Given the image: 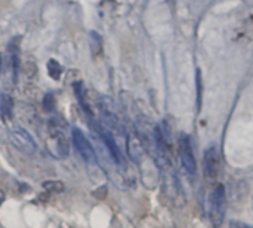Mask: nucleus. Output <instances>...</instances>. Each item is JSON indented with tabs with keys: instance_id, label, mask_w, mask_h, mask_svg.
Returning a JSON list of instances; mask_svg holds the SVG:
<instances>
[{
	"instance_id": "obj_1",
	"label": "nucleus",
	"mask_w": 253,
	"mask_h": 228,
	"mask_svg": "<svg viewBox=\"0 0 253 228\" xmlns=\"http://www.w3.org/2000/svg\"><path fill=\"white\" fill-rule=\"evenodd\" d=\"M225 207H226V195H225V186L216 185L211 195H210V219L214 227H219L225 216Z\"/></svg>"
},
{
	"instance_id": "obj_2",
	"label": "nucleus",
	"mask_w": 253,
	"mask_h": 228,
	"mask_svg": "<svg viewBox=\"0 0 253 228\" xmlns=\"http://www.w3.org/2000/svg\"><path fill=\"white\" fill-rule=\"evenodd\" d=\"M8 137H9V142H11L20 152H23V154L32 155V154H35L36 149H38L36 142H35V139L32 137V135H30L26 129L20 127V126L12 127V129L9 130Z\"/></svg>"
},
{
	"instance_id": "obj_3",
	"label": "nucleus",
	"mask_w": 253,
	"mask_h": 228,
	"mask_svg": "<svg viewBox=\"0 0 253 228\" xmlns=\"http://www.w3.org/2000/svg\"><path fill=\"white\" fill-rule=\"evenodd\" d=\"M72 140H73V145H75L76 151L85 160V163L95 164V161H97L95 151H94L91 142L86 139V136L84 135V132L81 129H78V127L72 129Z\"/></svg>"
},
{
	"instance_id": "obj_4",
	"label": "nucleus",
	"mask_w": 253,
	"mask_h": 228,
	"mask_svg": "<svg viewBox=\"0 0 253 228\" xmlns=\"http://www.w3.org/2000/svg\"><path fill=\"white\" fill-rule=\"evenodd\" d=\"M179 155L182 160V166L183 170L186 172V175L189 178L194 179V176L197 175V163H195V157H194V151H192V145L188 136H182L179 140Z\"/></svg>"
},
{
	"instance_id": "obj_5",
	"label": "nucleus",
	"mask_w": 253,
	"mask_h": 228,
	"mask_svg": "<svg viewBox=\"0 0 253 228\" xmlns=\"http://www.w3.org/2000/svg\"><path fill=\"white\" fill-rule=\"evenodd\" d=\"M219 152L217 148L214 145L209 146L204 152V173L207 176V179H216L219 175Z\"/></svg>"
},
{
	"instance_id": "obj_6",
	"label": "nucleus",
	"mask_w": 253,
	"mask_h": 228,
	"mask_svg": "<svg viewBox=\"0 0 253 228\" xmlns=\"http://www.w3.org/2000/svg\"><path fill=\"white\" fill-rule=\"evenodd\" d=\"M49 140H51L52 154H55L58 158H67L69 157L70 146H69V140L66 137V133L55 135V136H49Z\"/></svg>"
},
{
	"instance_id": "obj_7",
	"label": "nucleus",
	"mask_w": 253,
	"mask_h": 228,
	"mask_svg": "<svg viewBox=\"0 0 253 228\" xmlns=\"http://www.w3.org/2000/svg\"><path fill=\"white\" fill-rule=\"evenodd\" d=\"M126 146H128V154L134 161H140L145 157V145L140 139V136L136 135H130L128 140H126Z\"/></svg>"
},
{
	"instance_id": "obj_8",
	"label": "nucleus",
	"mask_w": 253,
	"mask_h": 228,
	"mask_svg": "<svg viewBox=\"0 0 253 228\" xmlns=\"http://www.w3.org/2000/svg\"><path fill=\"white\" fill-rule=\"evenodd\" d=\"M0 113L5 121H9L14 117V100L8 94L0 95Z\"/></svg>"
},
{
	"instance_id": "obj_9",
	"label": "nucleus",
	"mask_w": 253,
	"mask_h": 228,
	"mask_svg": "<svg viewBox=\"0 0 253 228\" xmlns=\"http://www.w3.org/2000/svg\"><path fill=\"white\" fill-rule=\"evenodd\" d=\"M66 127H67V123L60 115H54L48 121V133H49V136H55V135L66 133Z\"/></svg>"
},
{
	"instance_id": "obj_10",
	"label": "nucleus",
	"mask_w": 253,
	"mask_h": 228,
	"mask_svg": "<svg viewBox=\"0 0 253 228\" xmlns=\"http://www.w3.org/2000/svg\"><path fill=\"white\" fill-rule=\"evenodd\" d=\"M73 90H75V94H76V97H78V100H79L82 109L88 113V115H91V109H89V106H88V103H86V100H85L84 84H82V82H76V84L73 85Z\"/></svg>"
},
{
	"instance_id": "obj_11",
	"label": "nucleus",
	"mask_w": 253,
	"mask_h": 228,
	"mask_svg": "<svg viewBox=\"0 0 253 228\" xmlns=\"http://www.w3.org/2000/svg\"><path fill=\"white\" fill-rule=\"evenodd\" d=\"M43 189L48 191V192H52V194H60L64 191V183L60 182V181H46L43 182Z\"/></svg>"
},
{
	"instance_id": "obj_12",
	"label": "nucleus",
	"mask_w": 253,
	"mask_h": 228,
	"mask_svg": "<svg viewBox=\"0 0 253 228\" xmlns=\"http://www.w3.org/2000/svg\"><path fill=\"white\" fill-rule=\"evenodd\" d=\"M23 73H24V76L27 79L33 81L36 78V75H38V64L33 60H27L24 67H23Z\"/></svg>"
},
{
	"instance_id": "obj_13",
	"label": "nucleus",
	"mask_w": 253,
	"mask_h": 228,
	"mask_svg": "<svg viewBox=\"0 0 253 228\" xmlns=\"http://www.w3.org/2000/svg\"><path fill=\"white\" fill-rule=\"evenodd\" d=\"M48 73L52 79L57 81V79H60V76L63 73V66L55 60H49L48 61Z\"/></svg>"
},
{
	"instance_id": "obj_14",
	"label": "nucleus",
	"mask_w": 253,
	"mask_h": 228,
	"mask_svg": "<svg viewBox=\"0 0 253 228\" xmlns=\"http://www.w3.org/2000/svg\"><path fill=\"white\" fill-rule=\"evenodd\" d=\"M89 39H91V52L94 55H98L101 52V38H100V35H97L95 32H91Z\"/></svg>"
},
{
	"instance_id": "obj_15",
	"label": "nucleus",
	"mask_w": 253,
	"mask_h": 228,
	"mask_svg": "<svg viewBox=\"0 0 253 228\" xmlns=\"http://www.w3.org/2000/svg\"><path fill=\"white\" fill-rule=\"evenodd\" d=\"M42 106H43V110H45V112H52V110H54V107H55V98H54V94H46V95L43 97Z\"/></svg>"
},
{
	"instance_id": "obj_16",
	"label": "nucleus",
	"mask_w": 253,
	"mask_h": 228,
	"mask_svg": "<svg viewBox=\"0 0 253 228\" xmlns=\"http://www.w3.org/2000/svg\"><path fill=\"white\" fill-rule=\"evenodd\" d=\"M229 228H253V227H250L244 222H240V221H232V222H229Z\"/></svg>"
},
{
	"instance_id": "obj_17",
	"label": "nucleus",
	"mask_w": 253,
	"mask_h": 228,
	"mask_svg": "<svg viewBox=\"0 0 253 228\" xmlns=\"http://www.w3.org/2000/svg\"><path fill=\"white\" fill-rule=\"evenodd\" d=\"M5 201V192L0 189V206H2V203Z\"/></svg>"
},
{
	"instance_id": "obj_18",
	"label": "nucleus",
	"mask_w": 253,
	"mask_h": 228,
	"mask_svg": "<svg viewBox=\"0 0 253 228\" xmlns=\"http://www.w3.org/2000/svg\"><path fill=\"white\" fill-rule=\"evenodd\" d=\"M2 66H3V61H2V54H0V72H2Z\"/></svg>"
}]
</instances>
